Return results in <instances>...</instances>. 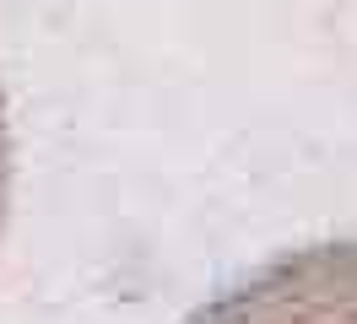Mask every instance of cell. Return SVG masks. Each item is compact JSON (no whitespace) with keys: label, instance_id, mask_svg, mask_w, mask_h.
Instances as JSON below:
<instances>
[{"label":"cell","instance_id":"6da1fadb","mask_svg":"<svg viewBox=\"0 0 357 324\" xmlns=\"http://www.w3.org/2000/svg\"><path fill=\"white\" fill-rule=\"evenodd\" d=\"M184 324H357V238H325L266 259Z\"/></svg>","mask_w":357,"mask_h":324},{"label":"cell","instance_id":"7a4b0ae2","mask_svg":"<svg viewBox=\"0 0 357 324\" xmlns=\"http://www.w3.org/2000/svg\"><path fill=\"white\" fill-rule=\"evenodd\" d=\"M6 206H11V114L0 92V227H6Z\"/></svg>","mask_w":357,"mask_h":324}]
</instances>
